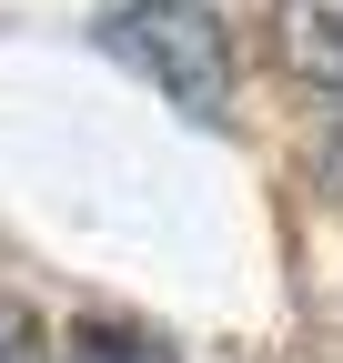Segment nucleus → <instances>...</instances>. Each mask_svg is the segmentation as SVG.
<instances>
[{"mask_svg": "<svg viewBox=\"0 0 343 363\" xmlns=\"http://www.w3.org/2000/svg\"><path fill=\"white\" fill-rule=\"evenodd\" d=\"M91 40L121 71H142L182 121H232V30L202 0H111Z\"/></svg>", "mask_w": 343, "mask_h": 363, "instance_id": "1", "label": "nucleus"}, {"mask_svg": "<svg viewBox=\"0 0 343 363\" xmlns=\"http://www.w3.org/2000/svg\"><path fill=\"white\" fill-rule=\"evenodd\" d=\"M273 61L303 91H343V0H273Z\"/></svg>", "mask_w": 343, "mask_h": 363, "instance_id": "2", "label": "nucleus"}, {"mask_svg": "<svg viewBox=\"0 0 343 363\" xmlns=\"http://www.w3.org/2000/svg\"><path fill=\"white\" fill-rule=\"evenodd\" d=\"M71 363H182L162 333L142 323H111V313H91V323H71Z\"/></svg>", "mask_w": 343, "mask_h": 363, "instance_id": "3", "label": "nucleus"}, {"mask_svg": "<svg viewBox=\"0 0 343 363\" xmlns=\"http://www.w3.org/2000/svg\"><path fill=\"white\" fill-rule=\"evenodd\" d=\"M0 363H51V353H40V323L21 303H0Z\"/></svg>", "mask_w": 343, "mask_h": 363, "instance_id": "4", "label": "nucleus"}, {"mask_svg": "<svg viewBox=\"0 0 343 363\" xmlns=\"http://www.w3.org/2000/svg\"><path fill=\"white\" fill-rule=\"evenodd\" d=\"M323 162H333V182H343V91H333V131H323Z\"/></svg>", "mask_w": 343, "mask_h": 363, "instance_id": "5", "label": "nucleus"}]
</instances>
